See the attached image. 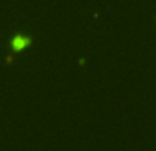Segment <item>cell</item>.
<instances>
[{
    "instance_id": "6da1fadb",
    "label": "cell",
    "mask_w": 156,
    "mask_h": 151,
    "mask_svg": "<svg viewBox=\"0 0 156 151\" xmlns=\"http://www.w3.org/2000/svg\"><path fill=\"white\" fill-rule=\"evenodd\" d=\"M32 43V37H23V36H16L12 40V48L14 50H22L26 46Z\"/></svg>"
}]
</instances>
